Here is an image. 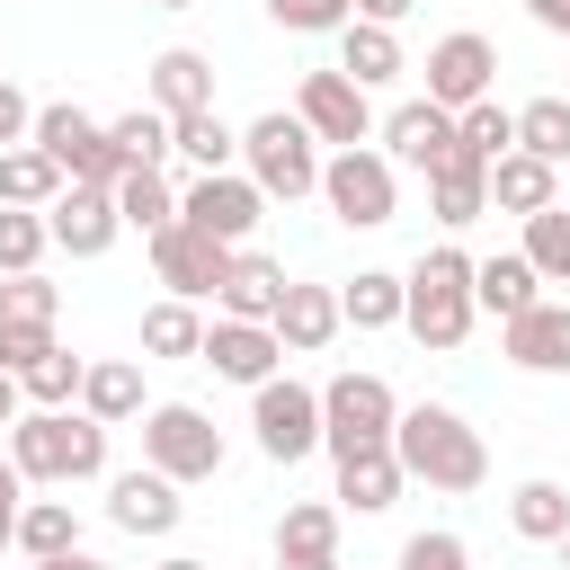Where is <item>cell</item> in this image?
Masks as SVG:
<instances>
[{
    "label": "cell",
    "mask_w": 570,
    "mask_h": 570,
    "mask_svg": "<svg viewBox=\"0 0 570 570\" xmlns=\"http://www.w3.org/2000/svg\"><path fill=\"white\" fill-rule=\"evenodd\" d=\"M517 151H534V160H570V98H525L517 107Z\"/></svg>",
    "instance_id": "74e56055"
},
{
    "label": "cell",
    "mask_w": 570,
    "mask_h": 570,
    "mask_svg": "<svg viewBox=\"0 0 570 570\" xmlns=\"http://www.w3.org/2000/svg\"><path fill=\"white\" fill-rule=\"evenodd\" d=\"M142 356H205V321H196V303L160 294V303L142 312Z\"/></svg>",
    "instance_id": "8d00e7d4"
},
{
    "label": "cell",
    "mask_w": 570,
    "mask_h": 570,
    "mask_svg": "<svg viewBox=\"0 0 570 570\" xmlns=\"http://www.w3.org/2000/svg\"><path fill=\"white\" fill-rule=\"evenodd\" d=\"M18 552H27V561H62V552H80V517H71V499H27V517H18Z\"/></svg>",
    "instance_id": "d590c367"
},
{
    "label": "cell",
    "mask_w": 570,
    "mask_h": 570,
    "mask_svg": "<svg viewBox=\"0 0 570 570\" xmlns=\"http://www.w3.org/2000/svg\"><path fill=\"white\" fill-rule=\"evenodd\" d=\"M338 499H294L276 517V561H338Z\"/></svg>",
    "instance_id": "4316f807"
},
{
    "label": "cell",
    "mask_w": 570,
    "mask_h": 570,
    "mask_svg": "<svg viewBox=\"0 0 570 570\" xmlns=\"http://www.w3.org/2000/svg\"><path fill=\"white\" fill-rule=\"evenodd\" d=\"M410 303H401V330L428 347V356H454L463 338H472V321H481V303H472V258L454 249V240H436V249H419L410 258Z\"/></svg>",
    "instance_id": "7a4b0ae2"
},
{
    "label": "cell",
    "mask_w": 570,
    "mask_h": 570,
    "mask_svg": "<svg viewBox=\"0 0 570 570\" xmlns=\"http://www.w3.org/2000/svg\"><path fill=\"white\" fill-rule=\"evenodd\" d=\"M240 169L258 178V196H267V205L321 196V142H312V125H303V116H285V107H267V116H249V125H240Z\"/></svg>",
    "instance_id": "277c9868"
},
{
    "label": "cell",
    "mask_w": 570,
    "mask_h": 570,
    "mask_svg": "<svg viewBox=\"0 0 570 570\" xmlns=\"http://www.w3.org/2000/svg\"><path fill=\"white\" fill-rule=\"evenodd\" d=\"M36 570H116V561H89V552H62V561H36Z\"/></svg>",
    "instance_id": "816d5d0a"
},
{
    "label": "cell",
    "mask_w": 570,
    "mask_h": 570,
    "mask_svg": "<svg viewBox=\"0 0 570 570\" xmlns=\"http://www.w3.org/2000/svg\"><path fill=\"white\" fill-rule=\"evenodd\" d=\"M169 142H178V160H187L196 178H214V169H232V160H240V134H232L214 107H205V116H178V125H169Z\"/></svg>",
    "instance_id": "e575fe53"
},
{
    "label": "cell",
    "mask_w": 570,
    "mask_h": 570,
    "mask_svg": "<svg viewBox=\"0 0 570 570\" xmlns=\"http://www.w3.org/2000/svg\"><path fill=\"white\" fill-rule=\"evenodd\" d=\"M338 71H347L356 89H383V80H401L410 62H401V36H392V27L347 18V27H338Z\"/></svg>",
    "instance_id": "83f0119b"
},
{
    "label": "cell",
    "mask_w": 570,
    "mask_h": 570,
    "mask_svg": "<svg viewBox=\"0 0 570 570\" xmlns=\"http://www.w3.org/2000/svg\"><path fill=\"white\" fill-rule=\"evenodd\" d=\"M454 151H472L481 169H499V160L517 151V107H499V98L463 107V116H454Z\"/></svg>",
    "instance_id": "d6a6232c"
},
{
    "label": "cell",
    "mask_w": 570,
    "mask_h": 570,
    "mask_svg": "<svg viewBox=\"0 0 570 570\" xmlns=\"http://www.w3.org/2000/svg\"><path fill=\"white\" fill-rule=\"evenodd\" d=\"M160 9H196V0H160Z\"/></svg>",
    "instance_id": "9f6ffc18"
},
{
    "label": "cell",
    "mask_w": 570,
    "mask_h": 570,
    "mask_svg": "<svg viewBox=\"0 0 570 570\" xmlns=\"http://www.w3.org/2000/svg\"><path fill=\"white\" fill-rule=\"evenodd\" d=\"M18 517H27V472L0 454V543H18Z\"/></svg>",
    "instance_id": "7dc6e473"
},
{
    "label": "cell",
    "mask_w": 570,
    "mask_h": 570,
    "mask_svg": "<svg viewBox=\"0 0 570 570\" xmlns=\"http://www.w3.org/2000/svg\"><path fill=\"white\" fill-rule=\"evenodd\" d=\"M116 214H125V232L151 240V232L178 223V187H169L160 169H125V178H116Z\"/></svg>",
    "instance_id": "f546056e"
},
{
    "label": "cell",
    "mask_w": 570,
    "mask_h": 570,
    "mask_svg": "<svg viewBox=\"0 0 570 570\" xmlns=\"http://www.w3.org/2000/svg\"><path fill=\"white\" fill-rule=\"evenodd\" d=\"M294 116H303V125H312V142H330V151L374 142V89H356L347 71H303Z\"/></svg>",
    "instance_id": "8fae6325"
},
{
    "label": "cell",
    "mask_w": 570,
    "mask_h": 570,
    "mask_svg": "<svg viewBox=\"0 0 570 570\" xmlns=\"http://www.w3.org/2000/svg\"><path fill=\"white\" fill-rule=\"evenodd\" d=\"M490 80H499V45H490V36L454 27V36H436V45H428V98H436L445 116L481 107V98H490Z\"/></svg>",
    "instance_id": "7c38bea8"
},
{
    "label": "cell",
    "mask_w": 570,
    "mask_h": 570,
    "mask_svg": "<svg viewBox=\"0 0 570 570\" xmlns=\"http://www.w3.org/2000/svg\"><path fill=\"white\" fill-rule=\"evenodd\" d=\"M205 365H214L223 383H249V392H258V383H276L285 338H276L267 321H223V312H214V321H205Z\"/></svg>",
    "instance_id": "2e32d148"
},
{
    "label": "cell",
    "mask_w": 570,
    "mask_h": 570,
    "mask_svg": "<svg viewBox=\"0 0 570 570\" xmlns=\"http://www.w3.org/2000/svg\"><path fill=\"white\" fill-rule=\"evenodd\" d=\"M374 134H383V160H392V169H419V178H428L436 160H454V116H445L436 98H401Z\"/></svg>",
    "instance_id": "9a60e30c"
},
{
    "label": "cell",
    "mask_w": 570,
    "mask_h": 570,
    "mask_svg": "<svg viewBox=\"0 0 570 570\" xmlns=\"http://www.w3.org/2000/svg\"><path fill=\"white\" fill-rule=\"evenodd\" d=\"M338 330H347L338 285H285V303H276V338H285V356H321Z\"/></svg>",
    "instance_id": "ffe728a7"
},
{
    "label": "cell",
    "mask_w": 570,
    "mask_h": 570,
    "mask_svg": "<svg viewBox=\"0 0 570 570\" xmlns=\"http://www.w3.org/2000/svg\"><path fill=\"white\" fill-rule=\"evenodd\" d=\"M142 80H151V107H160L169 125H178V116H205V107H214V62H205L196 45H160Z\"/></svg>",
    "instance_id": "d6986e66"
},
{
    "label": "cell",
    "mask_w": 570,
    "mask_h": 570,
    "mask_svg": "<svg viewBox=\"0 0 570 570\" xmlns=\"http://www.w3.org/2000/svg\"><path fill=\"white\" fill-rule=\"evenodd\" d=\"M276 570H338V561H276Z\"/></svg>",
    "instance_id": "db71d44e"
},
{
    "label": "cell",
    "mask_w": 570,
    "mask_h": 570,
    "mask_svg": "<svg viewBox=\"0 0 570 570\" xmlns=\"http://www.w3.org/2000/svg\"><path fill=\"white\" fill-rule=\"evenodd\" d=\"M45 249H53L45 214H27V205H0V276H36V267H45Z\"/></svg>",
    "instance_id": "60d3db41"
},
{
    "label": "cell",
    "mask_w": 570,
    "mask_h": 570,
    "mask_svg": "<svg viewBox=\"0 0 570 570\" xmlns=\"http://www.w3.org/2000/svg\"><path fill=\"white\" fill-rule=\"evenodd\" d=\"M107 142H116V160H125V169H160V160L178 151L160 107H125V116H107Z\"/></svg>",
    "instance_id": "836d02e7"
},
{
    "label": "cell",
    "mask_w": 570,
    "mask_h": 570,
    "mask_svg": "<svg viewBox=\"0 0 570 570\" xmlns=\"http://www.w3.org/2000/svg\"><path fill=\"white\" fill-rule=\"evenodd\" d=\"M71 187H116L125 178V160H116V142H107V116H89V107H71V98H53V107H36V134H27Z\"/></svg>",
    "instance_id": "8992f818"
},
{
    "label": "cell",
    "mask_w": 570,
    "mask_h": 570,
    "mask_svg": "<svg viewBox=\"0 0 570 570\" xmlns=\"http://www.w3.org/2000/svg\"><path fill=\"white\" fill-rule=\"evenodd\" d=\"M71 178L36 151V142H18V151H0V205H27V214H45L53 196H62Z\"/></svg>",
    "instance_id": "1f68e13d"
},
{
    "label": "cell",
    "mask_w": 570,
    "mask_h": 570,
    "mask_svg": "<svg viewBox=\"0 0 570 570\" xmlns=\"http://www.w3.org/2000/svg\"><path fill=\"white\" fill-rule=\"evenodd\" d=\"M45 232H53V249H71V258H107V249L125 240L116 187H62V196L45 205Z\"/></svg>",
    "instance_id": "5bb4252c"
},
{
    "label": "cell",
    "mask_w": 570,
    "mask_h": 570,
    "mask_svg": "<svg viewBox=\"0 0 570 570\" xmlns=\"http://www.w3.org/2000/svg\"><path fill=\"white\" fill-rule=\"evenodd\" d=\"M472 303L508 330L517 312H534V303H543V276L525 267V249H508V258H472Z\"/></svg>",
    "instance_id": "603a6c76"
},
{
    "label": "cell",
    "mask_w": 570,
    "mask_h": 570,
    "mask_svg": "<svg viewBox=\"0 0 570 570\" xmlns=\"http://www.w3.org/2000/svg\"><path fill=\"white\" fill-rule=\"evenodd\" d=\"M80 410H89L98 428L142 419V365H134V356H98V365L80 374Z\"/></svg>",
    "instance_id": "484cf974"
},
{
    "label": "cell",
    "mask_w": 570,
    "mask_h": 570,
    "mask_svg": "<svg viewBox=\"0 0 570 570\" xmlns=\"http://www.w3.org/2000/svg\"><path fill=\"white\" fill-rule=\"evenodd\" d=\"M142 463L169 472L178 490H187V481H214V472H223V428H214L196 401H151V410H142Z\"/></svg>",
    "instance_id": "ba28073f"
},
{
    "label": "cell",
    "mask_w": 570,
    "mask_h": 570,
    "mask_svg": "<svg viewBox=\"0 0 570 570\" xmlns=\"http://www.w3.org/2000/svg\"><path fill=\"white\" fill-rule=\"evenodd\" d=\"M151 570H205V561H187V552H169V561H151Z\"/></svg>",
    "instance_id": "f5cc1de1"
},
{
    "label": "cell",
    "mask_w": 570,
    "mask_h": 570,
    "mask_svg": "<svg viewBox=\"0 0 570 570\" xmlns=\"http://www.w3.org/2000/svg\"><path fill=\"white\" fill-rule=\"evenodd\" d=\"M80 374H89V365H80L71 347H53V356H36V365L18 374V392H27L36 410H71V401H80Z\"/></svg>",
    "instance_id": "b9f144b4"
},
{
    "label": "cell",
    "mask_w": 570,
    "mask_h": 570,
    "mask_svg": "<svg viewBox=\"0 0 570 570\" xmlns=\"http://www.w3.org/2000/svg\"><path fill=\"white\" fill-rule=\"evenodd\" d=\"M36 134V107H27V89L18 80H0V151H18Z\"/></svg>",
    "instance_id": "bcb514c9"
},
{
    "label": "cell",
    "mask_w": 570,
    "mask_h": 570,
    "mask_svg": "<svg viewBox=\"0 0 570 570\" xmlns=\"http://www.w3.org/2000/svg\"><path fill=\"white\" fill-rule=\"evenodd\" d=\"M401 303H410V285H401L392 267H356V276L338 285L347 330H401Z\"/></svg>",
    "instance_id": "f1b7e54d"
},
{
    "label": "cell",
    "mask_w": 570,
    "mask_h": 570,
    "mask_svg": "<svg viewBox=\"0 0 570 570\" xmlns=\"http://www.w3.org/2000/svg\"><path fill=\"white\" fill-rule=\"evenodd\" d=\"M62 321V294L45 285V267L36 276H0V330H53Z\"/></svg>",
    "instance_id": "ab89813d"
},
{
    "label": "cell",
    "mask_w": 570,
    "mask_h": 570,
    "mask_svg": "<svg viewBox=\"0 0 570 570\" xmlns=\"http://www.w3.org/2000/svg\"><path fill=\"white\" fill-rule=\"evenodd\" d=\"M508 525H517L525 543H561V534H570V490H561V481H517V490H508Z\"/></svg>",
    "instance_id": "4dcf8cb0"
},
{
    "label": "cell",
    "mask_w": 570,
    "mask_h": 570,
    "mask_svg": "<svg viewBox=\"0 0 570 570\" xmlns=\"http://www.w3.org/2000/svg\"><path fill=\"white\" fill-rule=\"evenodd\" d=\"M561 570H570V534H561Z\"/></svg>",
    "instance_id": "11a10c76"
},
{
    "label": "cell",
    "mask_w": 570,
    "mask_h": 570,
    "mask_svg": "<svg viewBox=\"0 0 570 570\" xmlns=\"http://www.w3.org/2000/svg\"><path fill=\"white\" fill-rule=\"evenodd\" d=\"M232 258H240V249H223V240H205V232H187V223L151 232V276H160L178 303H205V294H223V285H232Z\"/></svg>",
    "instance_id": "4fadbf2b"
},
{
    "label": "cell",
    "mask_w": 570,
    "mask_h": 570,
    "mask_svg": "<svg viewBox=\"0 0 570 570\" xmlns=\"http://www.w3.org/2000/svg\"><path fill=\"white\" fill-rule=\"evenodd\" d=\"M543 205H561V169L552 160H534V151H508L499 169H490V214H543Z\"/></svg>",
    "instance_id": "cb8c5ba5"
},
{
    "label": "cell",
    "mask_w": 570,
    "mask_h": 570,
    "mask_svg": "<svg viewBox=\"0 0 570 570\" xmlns=\"http://www.w3.org/2000/svg\"><path fill=\"white\" fill-rule=\"evenodd\" d=\"M267 18H276L285 36H338V27L356 18V0H267Z\"/></svg>",
    "instance_id": "7bdbcfd3"
},
{
    "label": "cell",
    "mask_w": 570,
    "mask_h": 570,
    "mask_svg": "<svg viewBox=\"0 0 570 570\" xmlns=\"http://www.w3.org/2000/svg\"><path fill=\"white\" fill-rule=\"evenodd\" d=\"M499 347H508V365L517 374H570V303H534V312H517L508 330H499Z\"/></svg>",
    "instance_id": "ac0fdd59"
},
{
    "label": "cell",
    "mask_w": 570,
    "mask_h": 570,
    "mask_svg": "<svg viewBox=\"0 0 570 570\" xmlns=\"http://www.w3.org/2000/svg\"><path fill=\"white\" fill-rule=\"evenodd\" d=\"M401 428V392L383 374H330L321 383V454H365V445H392Z\"/></svg>",
    "instance_id": "5b68a950"
},
{
    "label": "cell",
    "mask_w": 570,
    "mask_h": 570,
    "mask_svg": "<svg viewBox=\"0 0 570 570\" xmlns=\"http://www.w3.org/2000/svg\"><path fill=\"white\" fill-rule=\"evenodd\" d=\"M401 570H472V543L454 525H428V534L401 543Z\"/></svg>",
    "instance_id": "ee69618b"
},
{
    "label": "cell",
    "mask_w": 570,
    "mask_h": 570,
    "mask_svg": "<svg viewBox=\"0 0 570 570\" xmlns=\"http://www.w3.org/2000/svg\"><path fill=\"white\" fill-rule=\"evenodd\" d=\"M285 285H294V276H285L276 258L240 249V258H232V285H223L214 303H223V321H267V330H276V303H285Z\"/></svg>",
    "instance_id": "d4e9b609"
},
{
    "label": "cell",
    "mask_w": 570,
    "mask_h": 570,
    "mask_svg": "<svg viewBox=\"0 0 570 570\" xmlns=\"http://www.w3.org/2000/svg\"><path fill=\"white\" fill-rule=\"evenodd\" d=\"M525 18H534L543 36H570V0H525Z\"/></svg>",
    "instance_id": "681fc988"
},
{
    "label": "cell",
    "mask_w": 570,
    "mask_h": 570,
    "mask_svg": "<svg viewBox=\"0 0 570 570\" xmlns=\"http://www.w3.org/2000/svg\"><path fill=\"white\" fill-rule=\"evenodd\" d=\"M392 454H401V472H410V481L454 490V499L490 481V445H481V428H472L463 410H445V401H410V410H401V428H392Z\"/></svg>",
    "instance_id": "6da1fadb"
},
{
    "label": "cell",
    "mask_w": 570,
    "mask_h": 570,
    "mask_svg": "<svg viewBox=\"0 0 570 570\" xmlns=\"http://www.w3.org/2000/svg\"><path fill=\"white\" fill-rule=\"evenodd\" d=\"M428 214H436L445 232H463V223H481V214H490V169H481L472 151H454V160H436V169H428Z\"/></svg>",
    "instance_id": "7402d4cb"
},
{
    "label": "cell",
    "mask_w": 570,
    "mask_h": 570,
    "mask_svg": "<svg viewBox=\"0 0 570 570\" xmlns=\"http://www.w3.org/2000/svg\"><path fill=\"white\" fill-rule=\"evenodd\" d=\"M321 205H330L347 232H383V223L401 214V169H392L374 142L330 151V160H321Z\"/></svg>",
    "instance_id": "52a82bcc"
},
{
    "label": "cell",
    "mask_w": 570,
    "mask_h": 570,
    "mask_svg": "<svg viewBox=\"0 0 570 570\" xmlns=\"http://www.w3.org/2000/svg\"><path fill=\"white\" fill-rule=\"evenodd\" d=\"M18 401H27V392H18V374H0V428H18V419H27Z\"/></svg>",
    "instance_id": "f907efd6"
},
{
    "label": "cell",
    "mask_w": 570,
    "mask_h": 570,
    "mask_svg": "<svg viewBox=\"0 0 570 570\" xmlns=\"http://www.w3.org/2000/svg\"><path fill=\"white\" fill-rule=\"evenodd\" d=\"M410 9H419V0H356V18H365V27H401Z\"/></svg>",
    "instance_id": "c3c4849f"
},
{
    "label": "cell",
    "mask_w": 570,
    "mask_h": 570,
    "mask_svg": "<svg viewBox=\"0 0 570 570\" xmlns=\"http://www.w3.org/2000/svg\"><path fill=\"white\" fill-rule=\"evenodd\" d=\"M525 267H534L543 285H570V205L525 214Z\"/></svg>",
    "instance_id": "f35d334b"
},
{
    "label": "cell",
    "mask_w": 570,
    "mask_h": 570,
    "mask_svg": "<svg viewBox=\"0 0 570 570\" xmlns=\"http://www.w3.org/2000/svg\"><path fill=\"white\" fill-rule=\"evenodd\" d=\"M178 223L205 232V240H223V249H249V232L267 223V196H258L249 169H214V178H187L178 187Z\"/></svg>",
    "instance_id": "9c48e42d"
},
{
    "label": "cell",
    "mask_w": 570,
    "mask_h": 570,
    "mask_svg": "<svg viewBox=\"0 0 570 570\" xmlns=\"http://www.w3.org/2000/svg\"><path fill=\"white\" fill-rule=\"evenodd\" d=\"M53 347H62L53 330H0V374H27V365L53 356Z\"/></svg>",
    "instance_id": "f6af8a7d"
},
{
    "label": "cell",
    "mask_w": 570,
    "mask_h": 570,
    "mask_svg": "<svg viewBox=\"0 0 570 570\" xmlns=\"http://www.w3.org/2000/svg\"><path fill=\"white\" fill-rule=\"evenodd\" d=\"M401 490H410V472H401V454H392V445L338 454V490H330V499H338L347 517H383V508H392Z\"/></svg>",
    "instance_id": "44dd1931"
},
{
    "label": "cell",
    "mask_w": 570,
    "mask_h": 570,
    "mask_svg": "<svg viewBox=\"0 0 570 570\" xmlns=\"http://www.w3.org/2000/svg\"><path fill=\"white\" fill-rule=\"evenodd\" d=\"M249 436H258L267 463H303V454H321V392L294 383V374L258 383V392H249Z\"/></svg>",
    "instance_id": "30bf717a"
},
{
    "label": "cell",
    "mask_w": 570,
    "mask_h": 570,
    "mask_svg": "<svg viewBox=\"0 0 570 570\" xmlns=\"http://www.w3.org/2000/svg\"><path fill=\"white\" fill-rule=\"evenodd\" d=\"M107 517L125 525V534H178V517H187V499H178V481L169 472H107Z\"/></svg>",
    "instance_id": "e0dca14e"
},
{
    "label": "cell",
    "mask_w": 570,
    "mask_h": 570,
    "mask_svg": "<svg viewBox=\"0 0 570 570\" xmlns=\"http://www.w3.org/2000/svg\"><path fill=\"white\" fill-rule=\"evenodd\" d=\"M9 463L27 481H107V428L89 410H27L9 428Z\"/></svg>",
    "instance_id": "3957f363"
}]
</instances>
